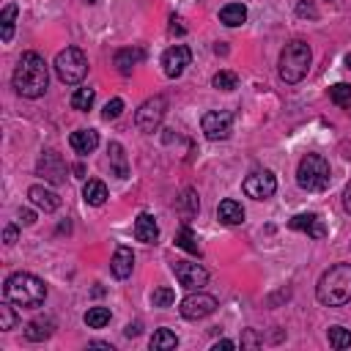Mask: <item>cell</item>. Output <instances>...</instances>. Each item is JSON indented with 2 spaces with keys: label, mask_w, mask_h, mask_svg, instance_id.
Segmentation results:
<instances>
[{
  "label": "cell",
  "mask_w": 351,
  "mask_h": 351,
  "mask_svg": "<svg viewBox=\"0 0 351 351\" xmlns=\"http://www.w3.org/2000/svg\"><path fill=\"white\" fill-rule=\"evenodd\" d=\"M11 82H14V90L25 99L44 96V90L49 85V69H47L44 58L38 52H22V58L16 60Z\"/></svg>",
  "instance_id": "1"
},
{
  "label": "cell",
  "mask_w": 351,
  "mask_h": 351,
  "mask_svg": "<svg viewBox=\"0 0 351 351\" xmlns=\"http://www.w3.org/2000/svg\"><path fill=\"white\" fill-rule=\"evenodd\" d=\"M3 296L22 307V310H33V307H41L44 299H47V285L41 277L30 274V271H14L5 285H3Z\"/></svg>",
  "instance_id": "2"
},
{
  "label": "cell",
  "mask_w": 351,
  "mask_h": 351,
  "mask_svg": "<svg viewBox=\"0 0 351 351\" xmlns=\"http://www.w3.org/2000/svg\"><path fill=\"white\" fill-rule=\"evenodd\" d=\"M315 296L324 307H343L351 302V263L329 266L315 285Z\"/></svg>",
  "instance_id": "3"
},
{
  "label": "cell",
  "mask_w": 351,
  "mask_h": 351,
  "mask_svg": "<svg viewBox=\"0 0 351 351\" xmlns=\"http://www.w3.org/2000/svg\"><path fill=\"white\" fill-rule=\"evenodd\" d=\"M310 60H313V52H310V44L302 41V38H293L282 47L280 52V63H277V71H280V80L293 85V82H302L304 74L310 71Z\"/></svg>",
  "instance_id": "4"
},
{
  "label": "cell",
  "mask_w": 351,
  "mask_h": 351,
  "mask_svg": "<svg viewBox=\"0 0 351 351\" xmlns=\"http://www.w3.org/2000/svg\"><path fill=\"white\" fill-rule=\"evenodd\" d=\"M332 181V167L321 154H304L296 167V184L307 192H324Z\"/></svg>",
  "instance_id": "5"
},
{
  "label": "cell",
  "mask_w": 351,
  "mask_h": 351,
  "mask_svg": "<svg viewBox=\"0 0 351 351\" xmlns=\"http://www.w3.org/2000/svg\"><path fill=\"white\" fill-rule=\"evenodd\" d=\"M55 74H58V80L66 82V85L82 82V77L88 74V58H85V52H82L80 47H66V49H60L58 58H55Z\"/></svg>",
  "instance_id": "6"
},
{
  "label": "cell",
  "mask_w": 351,
  "mask_h": 351,
  "mask_svg": "<svg viewBox=\"0 0 351 351\" xmlns=\"http://www.w3.org/2000/svg\"><path fill=\"white\" fill-rule=\"evenodd\" d=\"M165 112H167V99H165L162 93H156V96L145 99V101L137 107V112H134V123H137L140 132L151 134V132H156V129L162 126Z\"/></svg>",
  "instance_id": "7"
},
{
  "label": "cell",
  "mask_w": 351,
  "mask_h": 351,
  "mask_svg": "<svg viewBox=\"0 0 351 351\" xmlns=\"http://www.w3.org/2000/svg\"><path fill=\"white\" fill-rule=\"evenodd\" d=\"M241 189H244V195L252 197V200H266V197H271V195L277 192V178H274L271 170L258 167V170H252V173L241 181Z\"/></svg>",
  "instance_id": "8"
},
{
  "label": "cell",
  "mask_w": 351,
  "mask_h": 351,
  "mask_svg": "<svg viewBox=\"0 0 351 351\" xmlns=\"http://www.w3.org/2000/svg\"><path fill=\"white\" fill-rule=\"evenodd\" d=\"M214 310H217V299H214L211 293H203V291H192V293L184 296L181 304H178V313H181V318H186V321L208 318Z\"/></svg>",
  "instance_id": "9"
},
{
  "label": "cell",
  "mask_w": 351,
  "mask_h": 351,
  "mask_svg": "<svg viewBox=\"0 0 351 351\" xmlns=\"http://www.w3.org/2000/svg\"><path fill=\"white\" fill-rule=\"evenodd\" d=\"M200 129L208 140H228L233 132V112L228 110H208L200 118Z\"/></svg>",
  "instance_id": "10"
},
{
  "label": "cell",
  "mask_w": 351,
  "mask_h": 351,
  "mask_svg": "<svg viewBox=\"0 0 351 351\" xmlns=\"http://www.w3.org/2000/svg\"><path fill=\"white\" fill-rule=\"evenodd\" d=\"M36 170H38V176H41L47 184H63L66 176H69V167H66V162H63V156H60L58 151H44V154L38 156Z\"/></svg>",
  "instance_id": "11"
},
{
  "label": "cell",
  "mask_w": 351,
  "mask_h": 351,
  "mask_svg": "<svg viewBox=\"0 0 351 351\" xmlns=\"http://www.w3.org/2000/svg\"><path fill=\"white\" fill-rule=\"evenodd\" d=\"M173 274L176 280L189 288V291H200L206 282H208V271L200 266V263H192V261H176L173 263Z\"/></svg>",
  "instance_id": "12"
},
{
  "label": "cell",
  "mask_w": 351,
  "mask_h": 351,
  "mask_svg": "<svg viewBox=\"0 0 351 351\" xmlns=\"http://www.w3.org/2000/svg\"><path fill=\"white\" fill-rule=\"evenodd\" d=\"M189 60H192L189 47H186V44H173V47L165 49V55H162V69H165V74H167L170 80H176V77L184 74V69L189 66Z\"/></svg>",
  "instance_id": "13"
},
{
  "label": "cell",
  "mask_w": 351,
  "mask_h": 351,
  "mask_svg": "<svg viewBox=\"0 0 351 351\" xmlns=\"http://www.w3.org/2000/svg\"><path fill=\"white\" fill-rule=\"evenodd\" d=\"M288 228H291V230H299V233H307L310 239H324V236H326L324 219H321L318 214H313V211L291 217V219H288Z\"/></svg>",
  "instance_id": "14"
},
{
  "label": "cell",
  "mask_w": 351,
  "mask_h": 351,
  "mask_svg": "<svg viewBox=\"0 0 351 351\" xmlns=\"http://www.w3.org/2000/svg\"><path fill=\"white\" fill-rule=\"evenodd\" d=\"M27 200L36 206V208H41V211H55V208H60V197L52 192V189H47V186H41V184H33L30 189H27Z\"/></svg>",
  "instance_id": "15"
},
{
  "label": "cell",
  "mask_w": 351,
  "mask_h": 351,
  "mask_svg": "<svg viewBox=\"0 0 351 351\" xmlns=\"http://www.w3.org/2000/svg\"><path fill=\"white\" fill-rule=\"evenodd\" d=\"M69 145H71L74 154H80V156L93 154L96 145H99V132H96V129H77V132H71Z\"/></svg>",
  "instance_id": "16"
},
{
  "label": "cell",
  "mask_w": 351,
  "mask_h": 351,
  "mask_svg": "<svg viewBox=\"0 0 351 351\" xmlns=\"http://www.w3.org/2000/svg\"><path fill=\"white\" fill-rule=\"evenodd\" d=\"M132 269H134V252L129 250V247H115V252H112V261H110V271L118 277V280H126L129 274H132Z\"/></svg>",
  "instance_id": "17"
},
{
  "label": "cell",
  "mask_w": 351,
  "mask_h": 351,
  "mask_svg": "<svg viewBox=\"0 0 351 351\" xmlns=\"http://www.w3.org/2000/svg\"><path fill=\"white\" fill-rule=\"evenodd\" d=\"M134 236H137V241H143V244H154V241L159 239V225H156V219H154L148 211L137 214V219H134Z\"/></svg>",
  "instance_id": "18"
},
{
  "label": "cell",
  "mask_w": 351,
  "mask_h": 351,
  "mask_svg": "<svg viewBox=\"0 0 351 351\" xmlns=\"http://www.w3.org/2000/svg\"><path fill=\"white\" fill-rule=\"evenodd\" d=\"M217 217H219V222H225V225H241V222H244V208H241L239 200L225 197V200L217 206Z\"/></svg>",
  "instance_id": "19"
},
{
  "label": "cell",
  "mask_w": 351,
  "mask_h": 351,
  "mask_svg": "<svg viewBox=\"0 0 351 351\" xmlns=\"http://www.w3.org/2000/svg\"><path fill=\"white\" fill-rule=\"evenodd\" d=\"M145 58V52L140 47H126V49H118L115 52V69L121 74H132V69Z\"/></svg>",
  "instance_id": "20"
},
{
  "label": "cell",
  "mask_w": 351,
  "mask_h": 351,
  "mask_svg": "<svg viewBox=\"0 0 351 351\" xmlns=\"http://www.w3.org/2000/svg\"><path fill=\"white\" fill-rule=\"evenodd\" d=\"M107 154H110V170H112V176L115 178H129V159H126L123 145L121 143H110Z\"/></svg>",
  "instance_id": "21"
},
{
  "label": "cell",
  "mask_w": 351,
  "mask_h": 351,
  "mask_svg": "<svg viewBox=\"0 0 351 351\" xmlns=\"http://www.w3.org/2000/svg\"><path fill=\"white\" fill-rule=\"evenodd\" d=\"M219 22L228 27H239L247 22V5L244 3H228L219 8Z\"/></svg>",
  "instance_id": "22"
},
{
  "label": "cell",
  "mask_w": 351,
  "mask_h": 351,
  "mask_svg": "<svg viewBox=\"0 0 351 351\" xmlns=\"http://www.w3.org/2000/svg\"><path fill=\"white\" fill-rule=\"evenodd\" d=\"M197 208H200L197 192H195V189H184V192H181V197L176 200V211L181 214V219H184V222H189V219L197 214Z\"/></svg>",
  "instance_id": "23"
},
{
  "label": "cell",
  "mask_w": 351,
  "mask_h": 351,
  "mask_svg": "<svg viewBox=\"0 0 351 351\" xmlns=\"http://www.w3.org/2000/svg\"><path fill=\"white\" fill-rule=\"evenodd\" d=\"M52 329H55V321L52 318H36V321H30L25 326V337L30 343H41V340H47L52 335Z\"/></svg>",
  "instance_id": "24"
},
{
  "label": "cell",
  "mask_w": 351,
  "mask_h": 351,
  "mask_svg": "<svg viewBox=\"0 0 351 351\" xmlns=\"http://www.w3.org/2000/svg\"><path fill=\"white\" fill-rule=\"evenodd\" d=\"M82 197H85V203H88V206H101L110 195H107L104 181H99V178H88V181H85V186H82Z\"/></svg>",
  "instance_id": "25"
},
{
  "label": "cell",
  "mask_w": 351,
  "mask_h": 351,
  "mask_svg": "<svg viewBox=\"0 0 351 351\" xmlns=\"http://www.w3.org/2000/svg\"><path fill=\"white\" fill-rule=\"evenodd\" d=\"M16 3H8L3 11H0V38L3 44H8L14 38V25H16Z\"/></svg>",
  "instance_id": "26"
},
{
  "label": "cell",
  "mask_w": 351,
  "mask_h": 351,
  "mask_svg": "<svg viewBox=\"0 0 351 351\" xmlns=\"http://www.w3.org/2000/svg\"><path fill=\"white\" fill-rule=\"evenodd\" d=\"M176 346H178V337H176V332H170L167 326L156 329L154 337H151V348H154V351H167V348H176Z\"/></svg>",
  "instance_id": "27"
},
{
  "label": "cell",
  "mask_w": 351,
  "mask_h": 351,
  "mask_svg": "<svg viewBox=\"0 0 351 351\" xmlns=\"http://www.w3.org/2000/svg\"><path fill=\"white\" fill-rule=\"evenodd\" d=\"M93 101H96V90L93 88H77L71 93V107L80 110V112H88L93 107Z\"/></svg>",
  "instance_id": "28"
},
{
  "label": "cell",
  "mask_w": 351,
  "mask_h": 351,
  "mask_svg": "<svg viewBox=\"0 0 351 351\" xmlns=\"http://www.w3.org/2000/svg\"><path fill=\"white\" fill-rule=\"evenodd\" d=\"M110 318H112L110 307H88V313H85V324H88L90 329H101V326H107Z\"/></svg>",
  "instance_id": "29"
},
{
  "label": "cell",
  "mask_w": 351,
  "mask_h": 351,
  "mask_svg": "<svg viewBox=\"0 0 351 351\" xmlns=\"http://www.w3.org/2000/svg\"><path fill=\"white\" fill-rule=\"evenodd\" d=\"M326 337H329V346L337 348V351H343V348L351 346V329H346V326H329Z\"/></svg>",
  "instance_id": "30"
},
{
  "label": "cell",
  "mask_w": 351,
  "mask_h": 351,
  "mask_svg": "<svg viewBox=\"0 0 351 351\" xmlns=\"http://www.w3.org/2000/svg\"><path fill=\"white\" fill-rule=\"evenodd\" d=\"M176 244L181 247V250H186V252H200V244H197V236L192 233V228L189 225H184L178 233H176Z\"/></svg>",
  "instance_id": "31"
},
{
  "label": "cell",
  "mask_w": 351,
  "mask_h": 351,
  "mask_svg": "<svg viewBox=\"0 0 351 351\" xmlns=\"http://www.w3.org/2000/svg\"><path fill=\"white\" fill-rule=\"evenodd\" d=\"M329 99L337 104V107H351V85L348 82H337V85H332L329 88Z\"/></svg>",
  "instance_id": "32"
},
{
  "label": "cell",
  "mask_w": 351,
  "mask_h": 351,
  "mask_svg": "<svg viewBox=\"0 0 351 351\" xmlns=\"http://www.w3.org/2000/svg\"><path fill=\"white\" fill-rule=\"evenodd\" d=\"M211 85H214L217 90H233V88L239 85V77H236L233 71L222 69V71H217V74L211 77Z\"/></svg>",
  "instance_id": "33"
},
{
  "label": "cell",
  "mask_w": 351,
  "mask_h": 351,
  "mask_svg": "<svg viewBox=\"0 0 351 351\" xmlns=\"http://www.w3.org/2000/svg\"><path fill=\"white\" fill-rule=\"evenodd\" d=\"M16 304H11L8 299L0 304V329L3 332H8V329H14L16 326V321H19V315H16V310H14Z\"/></svg>",
  "instance_id": "34"
},
{
  "label": "cell",
  "mask_w": 351,
  "mask_h": 351,
  "mask_svg": "<svg viewBox=\"0 0 351 351\" xmlns=\"http://www.w3.org/2000/svg\"><path fill=\"white\" fill-rule=\"evenodd\" d=\"M151 302H154V307H170L176 302V291L167 288V285H162V288H156L151 293Z\"/></svg>",
  "instance_id": "35"
},
{
  "label": "cell",
  "mask_w": 351,
  "mask_h": 351,
  "mask_svg": "<svg viewBox=\"0 0 351 351\" xmlns=\"http://www.w3.org/2000/svg\"><path fill=\"white\" fill-rule=\"evenodd\" d=\"M121 112H123V99H112V101H107V104H104L101 118H104V121H112V118H118Z\"/></svg>",
  "instance_id": "36"
},
{
  "label": "cell",
  "mask_w": 351,
  "mask_h": 351,
  "mask_svg": "<svg viewBox=\"0 0 351 351\" xmlns=\"http://www.w3.org/2000/svg\"><path fill=\"white\" fill-rule=\"evenodd\" d=\"M261 337L255 335V329H244V335H241V348H261Z\"/></svg>",
  "instance_id": "37"
},
{
  "label": "cell",
  "mask_w": 351,
  "mask_h": 351,
  "mask_svg": "<svg viewBox=\"0 0 351 351\" xmlns=\"http://www.w3.org/2000/svg\"><path fill=\"white\" fill-rule=\"evenodd\" d=\"M3 241H5L8 247L16 241V225H5V230H3Z\"/></svg>",
  "instance_id": "38"
},
{
  "label": "cell",
  "mask_w": 351,
  "mask_h": 351,
  "mask_svg": "<svg viewBox=\"0 0 351 351\" xmlns=\"http://www.w3.org/2000/svg\"><path fill=\"white\" fill-rule=\"evenodd\" d=\"M19 219H22V225H33L36 222V214L30 208H19Z\"/></svg>",
  "instance_id": "39"
},
{
  "label": "cell",
  "mask_w": 351,
  "mask_h": 351,
  "mask_svg": "<svg viewBox=\"0 0 351 351\" xmlns=\"http://www.w3.org/2000/svg\"><path fill=\"white\" fill-rule=\"evenodd\" d=\"M343 208L351 214V181L346 184V189H343Z\"/></svg>",
  "instance_id": "40"
},
{
  "label": "cell",
  "mask_w": 351,
  "mask_h": 351,
  "mask_svg": "<svg viewBox=\"0 0 351 351\" xmlns=\"http://www.w3.org/2000/svg\"><path fill=\"white\" fill-rule=\"evenodd\" d=\"M123 335H126V337H137V335H140V324H126Z\"/></svg>",
  "instance_id": "41"
},
{
  "label": "cell",
  "mask_w": 351,
  "mask_h": 351,
  "mask_svg": "<svg viewBox=\"0 0 351 351\" xmlns=\"http://www.w3.org/2000/svg\"><path fill=\"white\" fill-rule=\"evenodd\" d=\"M219 348L228 351V348H236V343L233 340H219V343H214V351H219Z\"/></svg>",
  "instance_id": "42"
},
{
  "label": "cell",
  "mask_w": 351,
  "mask_h": 351,
  "mask_svg": "<svg viewBox=\"0 0 351 351\" xmlns=\"http://www.w3.org/2000/svg\"><path fill=\"white\" fill-rule=\"evenodd\" d=\"M88 348H107V351H112L110 343H88Z\"/></svg>",
  "instance_id": "43"
},
{
  "label": "cell",
  "mask_w": 351,
  "mask_h": 351,
  "mask_svg": "<svg viewBox=\"0 0 351 351\" xmlns=\"http://www.w3.org/2000/svg\"><path fill=\"white\" fill-rule=\"evenodd\" d=\"M346 69H351V52L346 55Z\"/></svg>",
  "instance_id": "44"
}]
</instances>
